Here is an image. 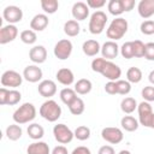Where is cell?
I'll return each instance as SVG.
<instances>
[{"label": "cell", "instance_id": "cell-25", "mask_svg": "<svg viewBox=\"0 0 154 154\" xmlns=\"http://www.w3.org/2000/svg\"><path fill=\"white\" fill-rule=\"evenodd\" d=\"M26 132H28V136H29L31 140H35V141L41 140V138L43 137V135H45L43 128H42L40 124H37V123L30 124V125L28 126V129H26Z\"/></svg>", "mask_w": 154, "mask_h": 154}, {"label": "cell", "instance_id": "cell-12", "mask_svg": "<svg viewBox=\"0 0 154 154\" xmlns=\"http://www.w3.org/2000/svg\"><path fill=\"white\" fill-rule=\"evenodd\" d=\"M18 36V28L13 24H7L0 29V45L12 42Z\"/></svg>", "mask_w": 154, "mask_h": 154}, {"label": "cell", "instance_id": "cell-49", "mask_svg": "<svg viewBox=\"0 0 154 154\" xmlns=\"http://www.w3.org/2000/svg\"><path fill=\"white\" fill-rule=\"evenodd\" d=\"M51 154H69V152H67V148L65 146H57L53 148Z\"/></svg>", "mask_w": 154, "mask_h": 154}, {"label": "cell", "instance_id": "cell-44", "mask_svg": "<svg viewBox=\"0 0 154 154\" xmlns=\"http://www.w3.org/2000/svg\"><path fill=\"white\" fill-rule=\"evenodd\" d=\"M87 5L90 8H101L106 5V1L105 0H88Z\"/></svg>", "mask_w": 154, "mask_h": 154}, {"label": "cell", "instance_id": "cell-43", "mask_svg": "<svg viewBox=\"0 0 154 154\" xmlns=\"http://www.w3.org/2000/svg\"><path fill=\"white\" fill-rule=\"evenodd\" d=\"M105 91L109 95H116L117 94V85H116V82L113 81H108L106 84H105Z\"/></svg>", "mask_w": 154, "mask_h": 154}, {"label": "cell", "instance_id": "cell-45", "mask_svg": "<svg viewBox=\"0 0 154 154\" xmlns=\"http://www.w3.org/2000/svg\"><path fill=\"white\" fill-rule=\"evenodd\" d=\"M8 94H10V90L5 87H2L0 89V105H7V99H8Z\"/></svg>", "mask_w": 154, "mask_h": 154}, {"label": "cell", "instance_id": "cell-9", "mask_svg": "<svg viewBox=\"0 0 154 154\" xmlns=\"http://www.w3.org/2000/svg\"><path fill=\"white\" fill-rule=\"evenodd\" d=\"M23 76L14 71V70H7L1 75V84L2 87H10V88H17L22 84Z\"/></svg>", "mask_w": 154, "mask_h": 154}, {"label": "cell", "instance_id": "cell-29", "mask_svg": "<svg viewBox=\"0 0 154 154\" xmlns=\"http://www.w3.org/2000/svg\"><path fill=\"white\" fill-rule=\"evenodd\" d=\"M67 107H69L71 114H73V116H79V114H82V113L84 112L85 105H84V101H83L81 97L77 96Z\"/></svg>", "mask_w": 154, "mask_h": 154}, {"label": "cell", "instance_id": "cell-1", "mask_svg": "<svg viewBox=\"0 0 154 154\" xmlns=\"http://www.w3.org/2000/svg\"><path fill=\"white\" fill-rule=\"evenodd\" d=\"M91 70L94 72L101 73L105 78L113 82L118 81L119 77L122 76L120 67L117 64L112 63L111 60H106L103 58H95L91 61Z\"/></svg>", "mask_w": 154, "mask_h": 154}, {"label": "cell", "instance_id": "cell-37", "mask_svg": "<svg viewBox=\"0 0 154 154\" xmlns=\"http://www.w3.org/2000/svg\"><path fill=\"white\" fill-rule=\"evenodd\" d=\"M120 54L125 59H131L134 58V47H132V41H128L122 45L120 47Z\"/></svg>", "mask_w": 154, "mask_h": 154}, {"label": "cell", "instance_id": "cell-50", "mask_svg": "<svg viewBox=\"0 0 154 154\" xmlns=\"http://www.w3.org/2000/svg\"><path fill=\"white\" fill-rule=\"evenodd\" d=\"M148 79H149V82L154 85V70H152V71L149 72V75H148Z\"/></svg>", "mask_w": 154, "mask_h": 154}, {"label": "cell", "instance_id": "cell-13", "mask_svg": "<svg viewBox=\"0 0 154 154\" xmlns=\"http://www.w3.org/2000/svg\"><path fill=\"white\" fill-rule=\"evenodd\" d=\"M37 91H38V94L41 96H43L46 99H49V97L55 95V93H57V84L52 79H43V81H41L38 83Z\"/></svg>", "mask_w": 154, "mask_h": 154}, {"label": "cell", "instance_id": "cell-3", "mask_svg": "<svg viewBox=\"0 0 154 154\" xmlns=\"http://www.w3.org/2000/svg\"><path fill=\"white\" fill-rule=\"evenodd\" d=\"M36 117V108L32 103L25 102L13 112V120L16 124H26L34 120Z\"/></svg>", "mask_w": 154, "mask_h": 154}, {"label": "cell", "instance_id": "cell-14", "mask_svg": "<svg viewBox=\"0 0 154 154\" xmlns=\"http://www.w3.org/2000/svg\"><path fill=\"white\" fill-rule=\"evenodd\" d=\"M118 53H119V46L117 45L116 41H111V40L106 41L101 47L102 58L106 60H112V59L117 58Z\"/></svg>", "mask_w": 154, "mask_h": 154}, {"label": "cell", "instance_id": "cell-22", "mask_svg": "<svg viewBox=\"0 0 154 154\" xmlns=\"http://www.w3.org/2000/svg\"><path fill=\"white\" fill-rule=\"evenodd\" d=\"M28 154H51L49 146L46 142L38 141V142H32L26 148Z\"/></svg>", "mask_w": 154, "mask_h": 154}, {"label": "cell", "instance_id": "cell-10", "mask_svg": "<svg viewBox=\"0 0 154 154\" xmlns=\"http://www.w3.org/2000/svg\"><path fill=\"white\" fill-rule=\"evenodd\" d=\"M101 137L111 143V144H118L123 141L124 138V135H123V131L119 129V128H114V126H107V128H103L102 131H101Z\"/></svg>", "mask_w": 154, "mask_h": 154}, {"label": "cell", "instance_id": "cell-30", "mask_svg": "<svg viewBox=\"0 0 154 154\" xmlns=\"http://www.w3.org/2000/svg\"><path fill=\"white\" fill-rule=\"evenodd\" d=\"M59 96H60V100L65 103V105H70L76 97H77V93L75 91V89H71V88H64V89H61L60 90V94H59Z\"/></svg>", "mask_w": 154, "mask_h": 154}, {"label": "cell", "instance_id": "cell-35", "mask_svg": "<svg viewBox=\"0 0 154 154\" xmlns=\"http://www.w3.org/2000/svg\"><path fill=\"white\" fill-rule=\"evenodd\" d=\"M116 85H117V94L128 95L131 91V83L128 81L118 79V81H116Z\"/></svg>", "mask_w": 154, "mask_h": 154}, {"label": "cell", "instance_id": "cell-18", "mask_svg": "<svg viewBox=\"0 0 154 154\" xmlns=\"http://www.w3.org/2000/svg\"><path fill=\"white\" fill-rule=\"evenodd\" d=\"M48 17L45 13H38L35 14L32 17V19L30 20V29L34 31H42L48 26Z\"/></svg>", "mask_w": 154, "mask_h": 154}, {"label": "cell", "instance_id": "cell-4", "mask_svg": "<svg viewBox=\"0 0 154 154\" xmlns=\"http://www.w3.org/2000/svg\"><path fill=\"white\" fill-rule=\"evenodd\" d=\"M128 22L126 19L122 18V17H118V18H114L111 24L108 25L107 30H106V35L108 38H111V41H117V40H120L128 31Z\"/></svg>", "mask_w": 154, "mask_h": 154}, {"label": "cell", "instance_id": "cell-23", "mask_svg": "<svg viewBox=\"0 0 154 154\" xmlns=\"http://www.w3.org/2000/svg\"><path fill=\"white\" fill-rule=\"evenodd\" d=\"M91 88H93V84L89 79L87 78H81L76 82L75 84V91L79 95H85V94H89L91 91Z\"/></svg>", "mask_w": 154, "mask_h": 154}, {"label": "cell", "instance_id": "cell-36", "mask_svg": "<svg viewBox=\"0 0 154 154\" xmlns=\"http://www.w3.org/2000/svg\"><path fill=\"white\" fill-rule=\"evenodd\" d=\"M75 134V137L79 141H85L90 137V129L85 125H81V126H77V129L73 131Z\"/></svg>", "mask_w": 154, "mask_h": 154}, {"label": "cell", "instance_id": "cell-48", "mask_svg": "<svg viewBox=\"0 0 154 154\" xmlns=\"http://www.w3.org/2000/svg\"><path fill=\"white\" fill-rule=\"evenodd\" d=\"M71 154H91V152H90V149H89L88 147L79 146V147L75 148V149L72 150V153H71Z\"/></svg>", "mask_w": 154, "mask_h": 154}, {"label": "cell", "instance_id": "cell-34", "mask_svg": "<svg viewBox=\"0 0 154 154\" xmlns=\"http://www.w3.org/2000/svg\"><path fill=\"white\" fill-rule=\"evenodd\" d=\"M107 8H108V12L113 16H120L124 12L122 0H111V1H108Z\"/></svg>", "mask_w": 154, "mask_h": 154}, {"label": "cell", "instance_id": "cell-39", "mask_svg": "<svg viewBox=\"0 0 154 154\" xmlns=\"http://www.w3.org/2000/svg\"><path fill=\"white\" fill-rule=\"evenodd\" d=\"M22 99V94L20 91L16 90V89H12L10 90V94H8V99H7V105L8 106H13V105H17Z\"/></svg>", "mask_w": 154, "mask_h": 154}, {"label": "cell", "instance_id": "cell-5", "mask_svg": "<svg viewBox=\"0 0 154 154\" xmlns=\"http://www.w3.org/2000/svg\"><path fill=\"white\" fill-rule=\"evenodd\" d=\"M106 23H107L106 13L102 12V11H95L90 16V19H89V25H88L89 31L93 35H99L103 31Z\"/></svg>", "mask_w": 154, "mask_h": 154}, {"label": "cell", "instance_id": "cell-16", "mask_svg": "<svg viewBox=\"0 0 154 154\" xmlns=\"http://www.w3.org/2000/svg\"><path fill=\"white\" fill-rule=\"evenodd\" d=\"M72 16L75 18V20H84L88 18L89 16V7L85 2L83 1H78L75 2L72 6Z\"/></svg>", "mask_w": 154, "mask_h": 154}, {"label": "cell", "instance_id": "cell-2", "mask_svg": "<svg viewBox=\"0 0 154 154\" xmlns=\"http://www.w3.org/2000/svg\"><path fill=\"white\" fill-rule=\"evenodd\" d=\"M38 112L43 119H46L47 122H51V123L57 122L61 117V107L58 105L57 101H54L52 99H48L47 101H45L41 105Z\"/></svg>", "mask_w": 154, "mask_h": 154}, {"label": "cell", "instance_id": "cell-52", "mask_svg": "<svg viewBox=\"0 0 154 154\" xmlns=\"http://www.w3.org/2000/svg\"><path fill=\"white\" fill-rule=\"evenodd\" d=\"M150 129H154V114H153V118H152V122H150Z\"/></svg>", "mask_w": 154, "mask_h": 154}, {"label": "cell", "instance_id": "cell-6", "mask_svg": "<svg viewBox=\"0 0 154 154\" xmlns=\"http://www.w3.org/2000/svg\"><path fill=\"white\" fill-rule=\"evenodd\" d=\"M53 135H54V138L59 143H61V144L70 143L73 140V137H75L73 131L67 125H65V124H57V125H54Z\"/></svg>", "mask_w": 154, "mask_h": 154}, {"label": "cell", "instance_id": "cell-41", "mask_svg": "<svg viewBox=\"0 0 154 154\" xmlns=\"http://www.w3.org/2000/svg\"><path fill=\"white\" fill-rule=\"evenodd\" d=\"M141 32L144 35H153L154 34V22L153 20H144L141 23Z\"/></svg>", "mask_w": 154, "mask_h": 154}, {"label": "cell", "instance_id": "cell-46", "mask_svg": "<svg viewBox=\"0 0 154 154\" xmlns=\"http://www.w3.org/2000/svg\"><path fill=\"white\" fill-rule=\"evenodd\" d=\"M124 12H130L135 7V0H122Z\"/></svg>", "mask_w": 154, "mask_h": 154}, {"label": "cell", "instance_id": "cell-28", "mask_svg": "<svg viewBox=\"0 0 154 154\" xmlns=\"http://www.w3.org/2000/svg\"><path fill=\"white\" fill-rule=\"evenodd\" d=\"M137 101L134 99V97H130V96H128V97H124L123 100H122V102H120V109L124 112V113H126V114H130V113H132L136 108H137Z\"/></svg>", "mask_w": 154, "mask_h": 154}, {"label": "cell", "instance_id": "cell-24", "mask_svg": "<svg viewBox=\"0 0 154 154\" xmlns=\"http://www.w3.org/2000/svg\"><path fill=\"white\" fill-rule=\"evenodd\" d=\"M120 125L125 131L132 132L138 129V120L132 116H124L120 120Z\"/></svg>", "mask_w": 154, "mask_h": 154}, {"label": "cell", "instance_id": "cell-31", "mask_svg": "<svg viewBox=\"0 0 154 154\" xmlns=\"http://www.w3.org/2000/svg\"><path fill=\"white\" fill-rule=\"evenodd\" d=\"M19 38H20V41H22L23 43H25V45H34V43L36 42V40H37V35H36V32H35L34 30L26 29V30H23V31L20 32Z\"/></svg>", "mask_w": 154, "mask_h": 154}, {"label": "cell", "instance_id": "cell-40", "mask_svg": "<svg viewBox=\"0 0 154 154\" xmlns=\"http://www.w3.org/2000/svg\"><path fill=\"white\" fill-rule=\"evenodd\" d=\"M141 95H142L143 100L147 101V102L154 101V87H153V85H147V87H144V88L142 89V91H141Z\"/></svg>", "mask_w": 154, "mask_h": 154}, {"label": "cell", "instance_id": "cell-15", "mask_svg": "<svg viewBox=\"0 0 154 154\" xmlns=\"http://www.w3.org/2000/svg\"><path fill=\"white\" fill-rule=\"evenodd\" d=\"M43 73L37 65H28L23 71V78L30 83H36L41 81Z\"/></svg>", "mask_w": 154, "mask_h": 154}, {"label": "cell", "instance_id": "cell-7", "mask_svg": "<svg viewBox=\"0 0 154 154\" xmlns=\"http://www.w3.org/2000/svg\"><path fill=\"white\" fill-rule=\"evenodd\" d=\"M137 112H138V123L146 128H150V122L154 114L150 103L147 101H142L137 106Z\"/></svg>", "mask_w": 154, "mask_h": 154}, {"label": "cell", "instance_id": "cell-47", "mask_svg": "<svg viewBox=\"0 0 154 154\" xmlns=\"http://www.w3.org/2000/svg\"><path fill=\"white\" fill-rule=\"evenodd\" d=\"M97 154H116V152H114V149H113V147H112V146L106 144V146L100 147V149H99Z\"/></svg>", "mask_w": 154, "mask_h": 154}, {"label": "cell", "instance_id": "cell-17", "mask_svg": "<svg viewBox=\"0 0 154 154\" xmlns=\"http://www.w3.org/2000/svg\"><path fill=\"white\" fill-rule=\"evenodd\" d=\"M29 58L32 63L35 64H42L46 61L47 59V51L43 46L38 45V46H34L30 51H29Z\"/></svg>", "mask_w": 154, "mask_h": 154}, {"label": "cell", "instance_id": "cell-38", "mask_svg": "<svg viewBox=\"0 0 154 154\" xmlns=\"http://www.w3.org/2000/svg\"><path fill=\"white\" fill-rule=\"evenodd\" d=\"M134 47V58H143L144 57V43L140 40L132 41Z\"/></svg>", "mask_w": 154, "mask_h": 154}, {"label": "cell", "instance_id": "cell-32", "mask_svg": "<svg viewBox=\"0 0 154 154\" xmlns=\"http://www.w3.org/2000/svg\"><path fill=\"white\" fill-rule=\"evenodd\" d=\"M142 79V71L138 67H130L126 71V81L130 83H140Z\"/></svg>", "mask_w": 154, "mask_h": 154}, {"label": "cell", "instance_id": "cell-33", "mask_svg": "<svg viewBox=\"0 0 154 154\" xmlns=\"http://www.w3.org/2000/svg\"><path fill=\"white\" fill-rule=\"evenodd\" d=\"M41 7L45 11V13L53 14L58 11L59 2L57 0H41Z\"/></svg>", "mask_w": 154, "mask_h": 154}, {"label": "cell", "instance_id": "cell-21", "mask_svg": "<svg viewBox=\"0 0 154 154\" xmlns=\"http://www.w3.org/2000/svg\"><path fill=\"white\" fill-rule=\"evenodd\" d=\"M82 51L87 57H95L99 52H101V47L96 40H87L83 42Z\"/></svg>", "mask_w": 154, "mask_h": 154}, {"label": "cell", "instance_id": "cell-20", "mask_svg": "<svg viewBox=\"0 0 154 154\" xmlns=\"http://www.w3.org/2000/svg\"><path fill=\"white\" fill-rule=\"evenodd\" d=\"M55 77H57V81H58L60 84L66 85V87H67V85H71V84L73 83V81H75L73 72H72L70 69H67V67H63V69L58 70Z\"/></svg>", "mask_w": 154, "mask_h": 154}, {"label": "cell", "instance_id": "cell-27", "mask_svg": "<svg viewBox=\"0 0 154 154\" xmlns=\"http://www.w3.org/2000/svg\"><path fill=\"white\" fill-rule=\"evenodd\" d=\"M23 135V130L18 124H11L6 128V137L10 141H18Z\"/></svg>", "mask_w": 154, "mask_h": 154}, {"label": "cell", "instance_id": "cell-51", "mask_svg": "<svg viewBox=\"0 0 154 154\" xmlns=\"http://www.w3.org/2000/svg\"><path fill=\"white\" fill-rule=\"evenodd\" d=\"M118 154H131V153H130L129 150H125V149H123V150H120Z\"/></svg>", "mask_w": 154, "mask_h": 154}, {"label": "cell", "instance_id": "cell-19", "mask_svg": "<svg viewBox=\"0 0 154 154\" xmlns=\"http://www.w3.org/2000/svg\"><path fill=\"white\" fill-rule=\"evenodd\" d=\"M138 14L147 19L154 14V0H141L137 6Z\"/></svg>", "mask_w": 154, "mask_h": 154}, {"label": "cell", "instance_id": "cell-11", "mask_svg": "<svg viewBox=\"0 0 154 154\" xmlns=\"http://www.w3.org/2000/svg\"><path fill=\"white\" fill-rule=\"evenodd\" d=\"M2 17L6 22H8V24H16L18 22L22 20L23 18V11L20 7L16 6V5H10V6H6L4 8V12H2Z\"/></svg>", "mask_w": 154, "mask_h": 154}, {"label": "cell", "instance_id": "cell-42", "mask_svg": "<svg viewBox=\"0 0 154 154\" xmlns=\"http://www.w3.org/2000/svg\"><path fill=\"white\" fill-rule=\"evenodd\" d=\"M144 58L149 61H154V42L144 43Z\"/></svg>", "mask_w": 154, "mask_h": 154}, {"label": "cell", "instance_id": "cell-8", "mask_svg": "<svg viewBox=\"0 0 154 154\" xmlns=\"http://www.w3.org/2000/svg\"><path fill=\"white\" fill-rule=\"evenodd\" d=\"M72 42L67 38H63L60 41H58L54 46V55L59 59V60H66L67 58H70L71 53H72Z\"/></svg>", "mask_w": 154, "mask_h": 154}, {"label": "cell", "instance_id": "cell-26", "mask_svg": "<svg viewBox=\"0 0 154 154\" xmlns=\"http://www.w3.org/2000/svg\"><path fill=\"white\" fill-rule=\"evenodd\" d=\"M79 30H81V26H79L78 22L75 19H70V20L65 22V24H64V32L70 37L77 36L79 34Z\"/></svg>", "mask_w": 154, "mask_h": 154}]
</instances>
